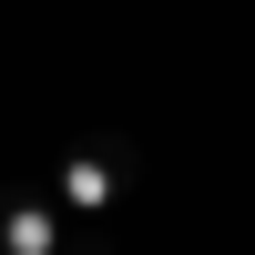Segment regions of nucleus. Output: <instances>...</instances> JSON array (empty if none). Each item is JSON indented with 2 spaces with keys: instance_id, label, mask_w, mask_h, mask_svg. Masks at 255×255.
Segmentation results:
<instances>
[{
  "instance_id": "f257e3e1",
  "label": "nucleus",
  "mask_w": 255,
  "mask_h": 255,
  "mask_svg": "<svg viewBox=\"0 0 255 255\" xmlns=\"http://www.w3.org/2000/svg\"><path fill=\"white\" fill-rule=\"evenodd\" d=\"M133 174H143V153L123 133H82V143H61V163L41 184H51L61 204H72V215H92V225H113V204L133 194Z\"/></svg>"
},
{
  "instance_id": "f03ea898",
  "label": "nucleus",
  "mask_w": 255,
  "mask_h": 255,
  "mask_svg": "<svg viewBox=\"0 0 255 255\" xmlns=\"http://www.w3.org/2000/svg\"><path fill=\"white\" fill-rule=\"evenodd\" d=\"M72 245V204L51 184H0V255H61Z\"/></svg>"
},
{
  "instance_id": "7ed1b4c3",
  "label": "nucleus",
  "mask_w": 255,
  "mask_h": 255,
  "mask_svg": "<svg viewBox=\"0 0 255 255\" xmlns=\"http://www.w3.org/2000/svg\"><path fill=\"white\" fill-rule=\"evenodd\" d=\"M61 255H113V225H92V215H72V245Z\"/></svg>"
}]
</instances>
